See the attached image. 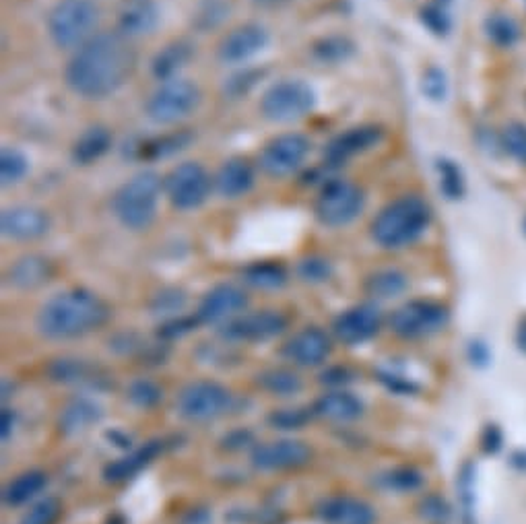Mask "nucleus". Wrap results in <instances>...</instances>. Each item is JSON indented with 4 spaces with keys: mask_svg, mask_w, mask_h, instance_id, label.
<instances>
[{
    "mask_svg": "<svg viewBox=\"0 0 526 524\" xmlns=\"http://www.w3.org/2000/svg\"><path fill=\"white\" fill-rule=\"evenodd\" d=\"M52 262L40 254H25L9 267L7 279L15 289L34 291L46 285L52 277Z\"/></svg>",
    "mask_w": 526,
    "mask_h": 524,
    "instance_id": "a878e982",
    "label": "nucleus"
},
{
    "mask_svg": "<svg viewBox=\"0 0 526 524\" xmlns=\"http://www.w3.org/2000/svg\"><path fill=\"white\" fill-rule=\"evenodd\" d=\"M421 19L423 23L430 27L436 36H444L446 31L450 29V21L446 17V13L440 7H427L421 11Z\"/></svg>",
    "mask_w": 526,
    "mask_h": 524,
    "instance_id": "8fccbe9b",
    "label": "nucleus"
},
{
    "mask_svg": "<svg viewBox=\"0 0 526 524\" xmlns=\"http://www.w3.org/2000/svg\"><path fill=\"white\" fill-rule=\"evenodd\" d=\"M126 399L137 409L149 411L163 401V388L149 378H137L126 386Z\"/></svg>",
    "mask_w": 526,
    "mask_h": 524,
    "instance_id": "4c0bfd02",
    "label": "nucleus"
},
{
    "mask_svg": "<svg viewBox=\"0 0 526 524\" xmlns=\"http://www.w3.org/2000/svg\"><path fill=\"white\" fill-rule=\"evenodd\" d=\"M469 359H471L473 366H487V362H489L487 345L481 341H473L469 345Z\"/></svg>",
    "mask_w": 526,
    "mask_h": 524,
    "instance_id": "5fc2aeb1",
    "label": "nucleus"
},
{
    "mask_svg": "<svg viewBox=\"0 0 526 524\" xmlns=\"http://www.w3.org/2000/svg\"><path fill=\"white\" fill-rule=\"evenodd\" d=\"M29 174V157L17 147H3L0 151V184L3 188L17 186Z\"/></svg>",
    "mask_w": 526,
    "mask_h": 524,
    "instance_id": "e433bc0d",
    "label": "nucleus"
},
{
    "mask_svg": "<svg viewBox=\"0 0 526 524\" xmlns=\"http://www.w3.org/2000/svg\"><path fill=\"white\" fill-rule=\"evenodd\" d=\"M104 417L102 407L87 397L73 399L67 407L60 411L58 428L64 436H79L93 428L95 423H100Z\"/></svg>",
    "mask_w": 526,
    "mask_h": 524,
    "instance_id": "bb28decb",
    "label": "nucleus"
},
{
    "mask_svg": "<svg viewBox=\"0 0 526 524\" xmlns=\"http://www.w3.org/2000/svg\"><path fill=\"white\" fill-rule=\"evenodd\" d=\"M417 514L427 524H450L452 520L450 504L438 494L423 496L421 502L417 504Z\"/></svg>",
    "mask_w": 526,
    "mask_h": 524,
    "instance_id": "a18cd8bd",
    "label": "nucleus"
},
{
    "mask_svg": "<svg viewBox=\"0 0 526 524\" xmlns=\"http://www.w3.org/2000/svg\"><path fill=\"white\" fill-rule=\"evenodd\" d=\"M48 376L50 380L58 382V384H95L104 378H100L97 370L87 364L85 359L79 357H58L52 359V364L48 366Z\"/></svg>",
    "mask_w": 526,
    "mask_h": 524,
    "instance_id": "2f4dec72",
    "label": "nucleus"
},
{
    "mask_svg": "<svg viewBox=\"0 0 526 524\" xmlns=\"http://www.w3.org/2000/svg\"><path fill=\"white\" fill-rule=\"evenodd\" d=\"M110 316V306L97 293L73 287L54 293L42 304L36 329L48 341H71L104 329Z\"/></svg>",
    "mask_w": 526,
    "mask_h": 524,
    "instance_id": "f03ea898",
    "label": "nucleus"
},
{
    "mask_svg": "<svg viewBox=\"0 0 526 524\" xmlns=\"http://www.w3.org/2000/svg\"><path fill=\"white\" fill-rule=\"evenodd\" d=\"M353 380H355V374H353L349 368H345V366L328 368V370H324V372L320 374V382L326 384V386H331L333 390L343 388L345 384H349V382H353Z\"/></svg>",
    "mask_w": 526,
    "mask_h": 524,
    "instance_id": "3c124183",
    "label": "nucleus"
},
{
    "mask_svg": "<svg viewBox=\"0 0 526 524\" xmlns=\"http://www.w3.org/2000/svg\"><path fill=\"white\" fill-rule=\"evenodd\" d=\"M310 149V139L300 133L277 135L258 153V168L269 178H287L304 166Z\"/></svg>",
    "mask_w": 526,
    "mask_h": 524,
    "instance_id": "f8f14e48",
    "label": "nucleus"
},
{
    "mask_svg": "<svg viewBox=\"0 0 526 524\" xmlns=\"http://www.w3.org/2000/svg\"><path fill=\"white\" fill-rule=\"evenodd\" d=\"M450 322V310L432 300H411L394 310L388 329L403 341H421L440 335Z\"/></svg>",
    "mask_w": 526,
    "mask_h": 524,
    "instance_id": "6e6552de",
    "label": "nucleus"
},
{
    "mask_svg": "<svg viewBox=\"0 0 526 524\" xmlns=\"http://www.w3.org/2000/svg\"><path fill=\"white\" fill-rule=\"evenodd\" d=\"M242 281L260 291H277L287 285L289 273L285 265L275 260H262V262H252L242 271Z\"/></svg>",
    "mask_w": 526,
    "mask_h": 524,
    "instance_id": "473e14b6",
    "label": "nucleus"
},
{
    "mask_svg": "<svg viewBox=\"0 0 526 524\" xmlns=\"http://www.w3.org/2000/svg\"><path fill=\"white\" fill-rule=\"evenodd\" d=\"M438 174H440V190L448 196L450 201H456L465 194V178L454 161L440 159Z\"/></svg>",
    "mask_w": 526,
    "mask_h": 524,
    "instance_id": "c03bdc74",
    "label": "nucleus"
},
{
    "mask_svg": "<svg viewBox=\"0 0 526 524\" xmlns=\"http://www.w3.org/2000/svg\"><path fill=\"white\" fill-rule=\"evenodd\" d=\"M312 448L293 438H281L273 442H262L252 448L250 465L260 473H281V471H298L312 463Z\"/></svg>",
    "mask_w": 526,
    "mask_h": 524,
    "instance_id": "4468645a",
    "label": "nucleus"
},
{
    "mask_svg": "<svg viewBox=\"0 0 526 524\" xmlns=\"http://www.w3.org/2000/svg\"><path fill=\"white\" fill-rule=\"evenodd\" d=\"M15 413L13 409H3V413H0V436H3V440L7 442L13 434V428H15Z\"/></svg>",
    "mask_w": 526,
    "mask_h": 524,
    "instance_id": "4d7b16f0",
    "label": "nucleus"
},
{
    "mask_svg": "<svg viewBox=\"0 0 526 524\" xmlns=\"http://www.w3.org/2000/svg\"><path fill=\"white\" fill-rule=\"evenodd\" d=\"M524 3H526V0H524Z\"/></svg>",
    "mask_w": 526,
    "mask_h": 524,
    "instance_id": "bf43d9fd",
    "label": "nucleus"
},
{
    "mask_svg": "<svg viewBox=\"0 0 526 524\" xmlns=\"http://www.w3.org/2000/svg\"><path fill=\"white\" fill-rule=\"evenodd\" d=\"M48 485V477L44 471H25V473H19L15 479L9 481V485L5 487L3 491V502L11 508H19V506H25L29 504L31 500H36L44 487Z\"/></svg>",
    "mask_w": 526,
    "mask_h": 524,
    "instance_id": "c756f323",
    "label": "nucleus"
},
{
    "mask_svg": "<svg viewBox=\"0 0 526 524\" xmlns=\"http://www.w3.org/2000/svg\"><path fill=\"white\" fill-rule=\"evenodd\" d=\"M252 442V434L250 432H244V430H238V432H232L229 436H225L223 444L229 448V450H240L244 448L246 444Z\"/></svg>",
    "mask_w": 526,
    "mask_h": 524,
    "instance_id": "6e6d98bb",
    "label": "nucleus"
},
{
    "mask_svg": "<svg viewBox=\"0 0 526 524\" xmlns=\"http://www.w3.org/2000/svg\"><path fill=\"white\" fill-rule=\"evenodd\" d=\"M100 21L102 11L95 0H58L46 17V31L58 50L75 52L100 34Z\"/></svg>",
    "mask_w": 526,
    "mask_h": 524,
    "instance_id": "39448f33",
    "label": "nucleus"
},
{
    "mask_svg": "<svg viewBox=\"0 0 526 524\" xmlns=\"http://www.w3.org/2000/svg\"><path fill=\"white\" fill-rule=\"evenodd\" d=\"M269 44V31L258 23H244L225 34L217 46L223 64H242L260 54Z\"/></svg>",
    "mask_w": 526,
    "mask_h": 524,
    "instance_id": "6ab92c4d",
    "label": "nucleus"
},
{
    "mask_svg": "<svg viewBox=\"0 0 526 524\" xmlns=\"http://www.w3.org/2000/svg\"><path fill=\"white\" fill-rule=\"evenodd\" d=\"M324 524H376L378 514L372 504L353 496L326 498L316 508Z\"/></svg>",
    "mask_w": 526,
    "mask_h": 524,
    "instance_id": "412c9836",
    "label": "nucleus"
},
{
    "mask_svg": "<svg viewBox=\"0 0 526 524\" xmlns=\"http://www.w3.org/2000/svg\"><path fill=\"white\" fill-rule=\"evenodd\" d=\"M421 91L427 97V100L432 102H442L446 93H448V83H446V75L440 69H430L425 71L423 79H421Z\"/></svg>",
    "mask_w": 526,
    "mask_h": 524,
    "instance_id": "de8ad7c7",
    "label": "nucleus"
},
{
    "mask_svg": "<svg viewBox=\"0 0 526 524\" xmlns=\"http://www.w3.org/2000/svg\"><path fill=\"white\" fill-rule=\"evenodd\" d=\"M409 289V277L394 267H384L366 277L364 291L372 302H390L401 298Z\"/></svg>",
    "mask_w": 526,
    "mask_h": 524,
    "instance_id": "c85d7f7f",
    "label": "nucleus"
},
{
    "mask_svg": "<svg viewBox=\"0 0 526 524\" xmlns=\"http://www.w3.org/2000/svg\"><path fill=\"white\" fill-rule=\"evenodd\" d=\"M60 514H62L60 500L54 496H46L25 510L19 524H56Z\"/></svg>",
    "mask_w": 526,
    "mask_h": 524,
    "instance_id": "37998d69",
    "label": "nucleus"
},
{
    "mask_svg": "<svg viewBox=\"0 0 526 524\" xmlns=\"http://www.w3.org/2000/svg\"><path fill=\"white\" fill-rule=\"evenodd\" d=\"M203 102V91L194 81L176 77L163 81L149 95L145 104V114L151 122L159 126L180 124L199 110Z\"/></svg>",
    "mask_w": 526,
    "mask_h": 524,
    "instance_id": "0eeeda50",
    "label": "nucleus"
},
{
    "mask_svg": "<svg viewBox=\"0 0 526 524\" xmlns=\"http://www.w3.org/2000/svg\"><path fill=\"white\" fill-rule=\"evenodd\" d=\"M316 417L333 421V423H351L364 415V403H361L353 392L337 388L328 390L312 405Z\"/></svg>",
    "mask_w": 526,
    "mask_h": 524,
    "instance_id": "393cba45",
    "label": "nucleus"
},
{
    "mask_svg": "<svg viewBox=\"0 0 526 524\" xmlns=\"http://www.w3.org/2000/svg\"><path fill=\"white\" fill-rule=\"evenodd\" d=\"M163 448H166V442L163 440H149L143 446L133 448L104 469V479L108 483H124L128 479L137 477L143 469H147L155 461V458L163 452Z\"/></svg>",
    "mask_w": 526,
    "mask_h": 524,
    "instance_id": "b1692460",
    "label": "nucleus"
},
{
    "mask_svg": "<svg viewBox=\"0 0 526 524\" xmlns=\"http://www.w3.org/2000/svg\"><path fill=\"white\" fill-rule=\"evenodd\" d=\"M256 384L271 397L291 399L304 390L302 376L289 368H269L256 376Z\"/></svg>",
    "mask_w": 526,
    "mask_h": 524,
    "instance_id": "72a5a7b5",
    "label": "nucleus"
},
{
    "mask_svg": "<svg viewBox=\"0 0 526 524\" xmlns=\"http://www.w3.org/2000/svg\"><path fill=\"white\" fill-rule=\"evenodd\" d=\"M384 324L382 310L376 302L355 304L343 310L333 322V337L345 347H359L372 341Z\"/></svg>",
    "mask_w": 526,
    "mask_h": 524,
    "instance_id": "2eb2a0df",
    "label": "nucleus"
},
{
    "mask_svg": "<svg viewBox=\"0 0 526 524\" xmlns=\"http://www.w3.org/2000/svg\"><path fill=\"white\" fill-rule=\"evenodd\" d=\"M384 139V130L376 124H361L343 130L324 149V163L331 168L343 166L349 159L364 155L378 147Z\"/></svg>",
    "mask_w": 526,
    "mask_h": 524,
    "instance_id": "f3484780",
    "label": "nucleus"
},
{
    "mask_svg": "<svg viewBox=\"0 0 526 524\" xmlns=\"http://www.w3.org/2000/svg\"><path fill=\"white\" fill-rule=\"evenodd\" d=\"M500 145L520 166H526V124L508 122L500 135Z\"/></svg>",
    "mask_w": 526,
    "mask_h": 524,
    "instance_id": "79ce46f5",
    "label": "nucleus"
},
{
    "mask_svg": "<svg viewBox=\"0 0 526 524\" xmlns=\"http://www.w3.org/2000/svg\"><path fill=\"white\" fill-rule=\"evenodd\" d=\"M314 411L312 407H289V409H275L269 415V423L273 430L279 432H300L312 421Z\"/></svg>",
    "mask_w": 526,
    "mask_h": 524,
    "instance_id": "ea45409f",
    "label": "nucleus"
},
{
    "mask_svg": "<svg viewBox=\"0 0 526 524\" xmlns=\"http://www.w3.org/2000/svg\"><path fill=\"white\" fill-rule=\"evenodd\" d=\"M502 432L498 430V425H487L483 436H481V446L485 452H498L502 448Z\"/></svg>",
    "mask_w": 526,
    "mask_h": 524,
    "instance_id": "864d4df0",
    "label": "nucleus"
},
{
    "mask_svg": "<svg viewBox=\"0 0 526 524\" xmlns=\"http://www.w3.org/2000/svg\"><path fill=\"white\" fill-rule=\"evenodd\" d=\"M366 209V194L357 184L347 180L324 182L314 203L316 219L331 229L351 225Z\"/></svg>",
    "mask_w": 526,
    "mask_h": 524,
    "instance_id": "9d476101",
    "label": "nucleus"
},
{
    "mask_svg": "<svg viewBox=\"0 0 526 524\" xmlns=\"http://www.w3.org/2000/svg\"><path fill=\"white\" fill-rule=\"evenodd\" d=\"M248 304L250 298L242 287L234 283H219L205 293L194 316L199 318L201 324L223 326L229 320L248 312Z\"/></svg>",
    "mask_w": 526,
    "mask_h": 524,
    "instance_id": "dca6fc26",
    "label": "nucleus"
},
{
    "mask_svg": "<svg viewBox=\"0 0 526 524\" xmlns=\"http://www.w3.org/2000/svg\"><path fill=\"white\" fill-rule=\"evenodd\" d=\"M163 196V178L143 170L128 178L112 196V215L128 232H147L155 223Z\"/></svg>",
    "mask_w": 526,
    "mask_h": 524,
    "instance_id": "20e7f679",
    "label": "nucleus"
},
{
    "mask_svg": "<svg viewBox=\"0 0 526 524\" xmlns=\"http://www.w3.org/2000/svg\"><path fill=\"white\" fill-rule=\"evenodd\" d=\"M112 147V135L106 126H91L75 141L73 161L77 166H91L97 159H102Z\"/></svg>",
    "mask_w": 526,
    "mask_h": 524,
    "instance_id": "7c9ffc66",
    "label": "nucleus"
},
{
    "mask_svg": "<svg viewBox=\"0 0 526 524\" xmlns=\"http://www.w3.org/2000/svg\"><path fill=\"white\" fill-rule=\"evenodd\" d=\"M186 304H188L186 291H182L178 287H168V289H161L157 296H153L151 314L172 320V318L182 316Z\"/></svg>",
    "mask_w": 526,
    "mask_h": 524,
    "instance_id": "58836bf2",
    "label": "nucleus"
},
{
    "mask_svg": "<svg viewBox=\"0 0 526 524\" xmlns=\"http://www.w3.org/2000/svg\"><path fill=\"white\" fill-rule=\"evenodd\" d=\"M314 54L320 62H345L353 54V44L347 38H324L314 46Z\"/></svg>",
    "mask_w": 526,
    "mask_h": 524,
    "instance_id": "49530a36",
    "label": "nucleus"
},
{
    "mask_svg": "<svg viewBox=\"0 0 526 524\" xmlns=\"http://www.w3.org/2000/svg\"><path fill=\"white\" fill-rule=\"evenodd\" d=\"M333 351V339L318 326H306L295 333L281 349L285 362L295 368H318Z\"/></svg>",
    "mask_w": 526,
    "mask_h": 524,
    "instance_id": "a211bd4d",
    "label": "nucleus"
},
{
    "mask_svg": "<svg viewBox=\"0 0 526 524\" xmlns=\"http://www.w3.org/2000/svg\"><path fill=\"white\" fill-rule=\"evenodd\" d=\"M194 56V48L186 40H174L163 46L151 60V73L153 77L163 83L180 77V71Z\"/></svg>",
    "mask_w": 526,
    "mask_h": 524,
    "instance_id": "cd10ccee",
    "label": "nucleus"
},
{
    "mask_svg": "<svg viewBox=\"0 0 526 524\" xmlns=\"http://www.w3.org/2000/svg\"><path fill=\"white\" fill-rule=\"evenodd\" d=\"M252 3H254L256 7H262V9H277V7L289 5L291 0H252Z\"/></svg>",
    "mask_w": 526,
    "mask_h": 524,
    "instance_id": "13d9d810",
    "label": "nucleus"
},
{
    "mask_svg": "<svg viewBox=\"0 0 526 524\" xmlns=\"http://www.w3.org/2000/svg\"><path fill=\"white\" fill-rule=\"evenodd\" d=\"M48 229V213L34 205L7 207L0 215V232L13 242H36L48 234Z\"/></svg>",
    "mask_w": 526,
    "mask_h": 524,
    "instance_id": "aec40b11",
    "label": "nucleus"
},
{
    "mask_svg": "<svg viewBox=\"0 0 526 524\" xmlns=\"http://www.w3.org/2000/svg\"><path fill=\"white\" fill-rule=\"evenodd\" d=\"M425 483V477L421 471L415 467H394L376 477V485L386 491V494H413V491H419Z\"/></svg>",
    "mask_w": 526,
    "mask_h": 524,
    "instance_id": "f704fd0d",
    "label": "nucleus"
},
{
    "mask_svg": "<svg viewBox=\"0 0 526 524\" xmlns=\"http://www.w3.org/2000/svg\"><path fill=\"white\" fill-rule=\"evenodd\" d=\"M295 275L308 285H322L333 277V265L324 256H306L295 267Z\"/></svg>",
    "mask_w": 526,
    "mask_h": 524,
    "instance_id": "a19ab883",
    "label": "nucleus"
},
{
    "mask_svg": "<svg viewBox=\"0 0 526 524\" xmlns=\"http://www.w3.org/2000/svg\"><path fill=\"white\" fill-rule=\"evenodd\" d=\"M213 190V178L199 161L178 163L163 176V196L178 211L201 209Z\"/></svg>",
    "mask_w": 526,
    "mask_h": 524,
    "instance_id": "1a4fd4ad",
    "label": "nucleus"
},
{
    "mask_svg": "<svg viewBox=\"0 0 526 524\" xmlns=\"http://www.w3.org/2000/svg\"><path fill=\"white\" fill-rule=\"evenodd\" d=\"M432 207L419 194H403L374 217L370 236L382 250H405L419 242L432 223Z\"/></svg>",
    "mask_w": 526,
    "mask_h": 524,
    "instance_id": "7ed1b4c3",
    "label": "nucleus"
},
{
    "mask_svg": "<svg viewBox=\"0 0 526 524\" xmlns=\"http://www.w3.org/2000/svg\"><path fill=\"white\" fill-rule=\"evenodd\" d=\"M256 184V170L246 157H232L221 163V168L213 176L215 192L221 199L236 201L246 196Z\"/></svg>",
    "mask_w": 526,
    "mask_h": 524,
    "instance_id": "4be33fe9",
    "label": "nucleus"
},
{
    "mask_svg": "<svg viewBox=\"0 0 526 524\" xmlns=\"http://www.w3.org/2000/svg\"><path fill=\"white\" fill-rule=\"evenodd\" d=\"M199 318L192 316V318H186V316H178V318H172V320H166V324L159 326V337L163 339H176V337H182V335H188L194 326H199Z\"/></svg>",
    "mask_w": 526,
    "mask_h": 524,
    "instance_id": "09e8293b",
    "label": "nucleus"
},
{
    "mask_svg": "<svg viewBox=\"0 0 526 524\" xmlns=\"http://www.w3.org/2000/svg\"><path fill=\"white\" fill-rule=\"evenodd\" d=\"M378 380L392 392H397V395H411V392L417 390V386L407 380V378H401L397 374H390V372H378Z\"/></svg>",
    "mask_w": 526,
    "mask_h": 524,
    "instance_id": "603ef678",
    "label": "nucleus"
},
{
    "mask_svg": "<svg viewBox=\"0 0 526 524\" xmlns=\"http://www.w3.org/2000/svg\"><path fill=\"white\" fill-rule=\"evenodd\" d=\"M137 50L118 31H100L73 52L64 83L83 100L100 102L120 91L137 71Z\"/></svg>",
    "mask_w": 526,
    "mask_h": 524,
    "instance_id": "f257e3e1",
    "label": "nucleus"
},
{
    "mask_svg": "<svg viewBox=\"0 0 526 524\" xmlns=\"http://www.w3.org/2000/svg\"><path fill=\"white\" fill-rule=\"evenodd\" d=\"M161 21L155 0H124L118 11V34L128 40L151 36Z\"/></svg>",
    "mask_w": 526,
    "mask_h": 524,
    "instance_id": "5701e85b",
    "label": "nucleus"
},
{
    "mask_svg": "<svg viewBox=\"0 0 526 524\" xmlns=\"http://www.w3.org/2000/svg\"><path fill=\"white\" fill-rule=\"evenodd\" d=\"M234 405V395L215 380L188 382L176 397V411L190 423H209Z\"/></svg>",
    "mask_w": 526,
    "mask_h": 524,
    "instance_id": "9b49d317",
    "label": "nucleus"
},
{
    "mask_svg": "<svg viewBox=\"0 0 526 524\" xmlns=\"http://www.w3.org/2000/svg\"><path fill=\"white\" fill-rule=\"evenodd\" d=\"M316 102V91L304 79H281L262 93L258 110L273 124H291L312 114Z\"/></svg>",
    "mask_w": 526,
    "mask_h": 524,
    "instance_id": "423d86ee",
    "label": "nucleus"
},
{
    "mask_svg": "<svg viewBox=\"0 0 526 524\" xmlns=\"http://www.w3.org/2000/svg\"><path fill=\"white\" fill-rule=\"evenodd\" d=\"M289 326V320L279 310H256L244 312L238 318L221 326V337L227 343H267L281 337Z\"/></svg>",
    "mask_w": 526,
    "mask_h": 524,
    "instance_id": "ddd939ff",
    "label": "nucleus"
},
{
    "mask_svg": "<svg viewBox=\"0 0 526 524\" xmlns=\"http://www.w3.org/2000/svg\"><path fill=\"white\" fill-rule=\"evenodd\" d=\"M487 40L498 48H512L520 40V25L508 13H491L485 19Z\"/></svg>",
    "mask_w": 526,
    "mask_h": 524,
    "instance_id": "c9c22d12",
    "label": "nucleus"
}]
</instances>
